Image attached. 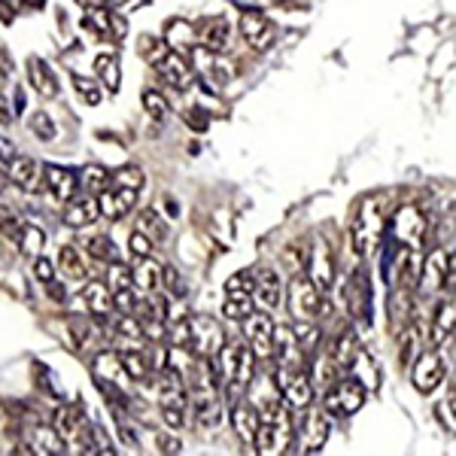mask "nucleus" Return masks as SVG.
Listing matches in <instances>:
<instances>
[{"label": "nucleus", "mask_w": 456, "mask_h": 456, "mask_svg": "<svg viewBox=\"0 0 456 456\" xmlns=\"http://www.w3.org/2000/svg\"><path fill=\"white\" fill-rule=\"evenodd\" d=\"M58 268L64 271V277H68L70 283H86L88 281V265H86L83 253H79L77 247L58 249Z\"/></svg>", "instance_id": "e433bc0d"}, {"label": "nucleus", "mask_w": 456, "mask_h": 456, "mask_svg": "<svg viewBox=\"0 0 456 456\" xmlns=\"http://www.w3.org/2000/svg\"><path fill=\"white\" fill-rule=\"evenodd\" d=\"M347 371H350V378H356L359 384L369 389V395H371V393H378V387H380V371H378L374 359H371L365 350H356V356H353V362H350V369H347Z\"/></svg>", "instance_id": "c9c22d12"}, {"label": "nucleus", "mask_w": 456, "mask_h": 456, "mask_svg": "<svg viewBox=\"0 0 456 456\" xmlns=\"http://www.w3.org/2000/svg\"><path fill=\"white\" fill-rule=\"evenodd\" d=\"M6 176H10L19 189H25V192H37L43 183V165L28 156H12V159H6Z\"/></svg>", "instance_id": "b1692460"}, {"label": "nucleus", "mask_w": 456, "mask_h": 456, "mask_svg": "<svg viewBox=\"0 0 456 456\" xmlns=\"http://www.w3.org/2000/svg\"><path fill=\"white\" fill-rule=\"evenodd\" d=\"M143 110H146V116H150V119L161 122V119L167 116V101H165V94L156 92V88L143 92Z\"/></svg>", "instance_id": "8fccbe9b"}, {"label": "nucleus", "mask_w": 456, "mask_h": 456, "mask_svg": "<svg viewBox=\"0 0 456 456\" xmlns=\"http://www.w3.org/2000/svg\"><path fill=\"white\" fill-rule=\"evenodd\" d=\"M19 247H21V253L25 256H34L37 259V249H43V232L37 225H31V223H25L21 225V234H19Z\"/></svg>", "instance_id": "49530a36"}, {"label": "nucleus", "mask_w": 456, "mask_h": 456, "mask_svg": "<svg viewBox=\"0 0 456 456\" xmlns=\"http://www.w3.org/2000/svg\"><path fill=\"white\" fill-rule=\"evenodd\" d=\"M244 332H247V344L256 353V359H274L277 322L271 320L268 311H253V314H249L244 320Z\"/></svg>", "instance_id": "4468645a"}, {"label": "nucleus", "mask_w": 456, "mask_h": 456, "mask_svg": "<svg viewBox=\"0 0 456 456\" xmlns=\"http://www.w3.org/2000/svg\"><path fill=\"white\" fill-rule=\"evenodd\" d=\"M79 183H83L86 195L98 198L110 186V174H107V167H101V165H88L86 171L79 174Z\"/></svg>", "instance_id": "a19ab883"}, {"label": "nucleus", "mask_w": 456, "mask_h": 456, "mask_svg": "<svg viewBox=\"0 0 456 456\" xmlns=\"http://www.w3.org/2000/svg\"><path fill=\"white\" fill-rule=\"evenodd\" d=\"M389 232H393V240L399 247L420 249L423 240H426V232H429V223H426L420 208H414V204H402V208L393 213Z\"/></svg>", "instance_id": "9d476101"}, {"label": "nucleus", "mask_w": 456, "mask_h": 456, "mask_svg": "<svg viewBox=\"0 0 456 456\" xmlns=\"http://www.w3.org/2000/svg\"><path fill=\"white\" fill-rule=\"evenodd\" d=\"M137 204V189H122V186H107L98 195V208L104 219H122L134 210Z\"/></svg>", "instance_id": "4be33fe9"}, {"label": "nucleus", "mask_w": 456, "mask_h": 456, "mask_svg": "<svg viewBox=\"0 0 456 456\" xmlns=\"http://www.w3.org/2000/svg\"><path fill=\"white\" fill-rule=\"evenodd\" d=\"M420 265H423L420 249H414V247H399V249H395L393 265H389V281H393V289H414L417 292Z\"/></svg>", "instance_id": "dca6fc26"}, {"label": "nucleus", "mask_w": 456, "mask_h": 456, "mask_svg": "<svg viewBox=\"0 0 456 456\" xmlns=\"http://www.w3.org/2000/svg\"><path fill=\"white\" fill-rule=\"evenodd\" d=\"M329 441V414L322 408L307 404L301 411V420H296V451L298 453H320Z\"/></svg>", "instance_id": "1a4fd4ad"}, {"label": "nucleus", "mask_w": 456, "mask_h": 456, "mask_svg": "<svg viewBox=\"0 0 456 456\" xmlns=\"http://www.w3.org/2000/svg\"><path fill=\"white\" fill-rule=\"evenodd\" d=\"M161 274H165V268L152 256H137V265L131 268V281L143 292H156L161 286Z\"/></svg>", "instance_id": "2f4dec72"}, {"label": "nucleus", "mask_w": 456, "mask_h": 456, "mask_svg": "<svg viewBox=\"0 0 456 456\" xmlns=\"http://www.w3.org/2000/svg\"><path fill=\"white\" fill-rule=\"evenodd\" d=\"M83 25L92 31L94 37H125V28L119 31V25H116V19L110 16V10L107 6H98V10H86V21Z\"/></svg>", "instance_id": "4c0bfd02"}, {"label": "nucleus", "mask_w": 456, "mask_h": 456, "mask_svg": "<svg viewBox=\"0 0 456 456\" xmlns=\"http://www.w3.org/2000/svg\"><path fill=\"white\" fill-rule=\"evenodd\" d=\"M152 244H156V240L146 238L143 232H134V234L128 238V249H131L134 256H152Z\"/></svg>", "instance_id": "864d4df0"}, {"label": "nucleus", "mask_w": 456, "mask_h": 456, "mask_svg": "<svg viewBox=\"0 0 456 456\" xmlns=\"http://www.w3.org/2000/svg\"><path fill=\"white\" fill-rule=\"evenodd\" d=\"M34 274L40 283H53L55 281V265L49 259H43V256H37L34 259Z\"/></svg>", "instance_id": "5fc2aeb1"}, {"label": "nucleus", "mask_w": 456, "mask_h": 456, "mask_svg": "<svg viewBox=\"0 0 456 456\" xmlns=\"http://www.w3.org/2000/svg\"><path fill=\"white\" fill-rule=\"evenodd\" d=\"M152 70H156L171 88H176V92H183V88H189L195 83V70H192V64H189V58L174 53V49H167V53L152 64Z\"/></svg>", "instance_id": "f3484780"}, {"label": "nucleus", "mask_w": 456, "mask_h": 456, "mask_svg": "<svg viewBox=\"0 0 456 456\" xmlns=\"http://www.w3.org/2000/svg\"><path fill=\"white\" fill-rule=\"evenodd\" d=\"M283 281H281V274L277 271H271V268H265L259 271V274L253 277V298H256V305L262 307V311H277V307L283 305Z\"/></svg>", "instance_id": "aec40b11"}, {"label": "nucleus", "mask_w": 456, "mask_h": 456, "mask_svg": "<svg viewBox=\"0 0 456 456\" xmlns=\"http://www.w3.org/2000/svg\"><path fill=\"white\" fill-rule=\"evenodd\" d=\"M137 232H143L146 238H152V240H161L165 238V223L159 219L156 210H143L141 216H137Z\"/></svg>", "instance_id": "de8ad7c7"}, {"label": "nucleus", "mask_w": 456, "mask_h": 456, "mask_svg": "<svg viewBox=\"0 0 456 456\" xmlns=\"http://www.w3.org/2000/svg\"><path fill=\"white\" fill-rule=\"evenodd\" d=\"M210 55V64H208V73L213 83L225 86L228 79H234V61H228L223 53H208Z\"/></svg>", "instance_id": "c03bdc74"}, {"label": "nucleus", "mask_w": 456, "mask_h": 456, "mask_svg": "<svg viewBox=\"0 0 456 456\" xmlns=\"http://www.w3.org/2000/svg\"><path fill=\"white\" fill-rule=\"evenodd\" d=\"M326 292L316 286L307 274H298L292 277L289 283V292H286V311H289V316L296 322H316L322 316V311H326Z\"/></svg>", "instance_id": "39448f33"}, {"label": "nucleus", "mask_w": 456, "mask_h": 456, "mask_svg": "<svg viewBox=\"0 0 456 456\" xmlns=\"http://www.w3.org/2000/svg\"><path fill=\"white\" fill-rule=\"evenodd\" d=\"M274 387L292 411H305L307 404H314V380L307 365H277Z\"/></svg>", "instance_id": "0eeeda50"}, {"label": "nucleus", "mask_w": 456, "mask_h": 456, "mask_svg": "<svg viewBox=\"0 0 456 456\" xmlns=\"http://www.w3.org/2000/svg\"><path fill=\"white\" fill-rule=\"evenodd\" d=\"M165 43L180 55H189L198 49V34H195V25L186 19H174L165 25Z\"/></svg>", "instance_id": "cd10ccee"}, {"label": "nucleus", "mask_w": 456, "mask_h": 456, "mask_svg": "<svg viewBox=\"0 0 456 456\" xmlns=\"http://www.w3.org/2000/svg\"><path fill=\"white\" fill-rule=\"evenodd\" d=\"M436 420L444 426L447 432H453L456 436V393L444 395V399L436 404Z\"/></svg>", "instance_id": "09e8293b"}, {"label": "nucleus", "mask_w": 456, "mask_h": 456, "mask_svg": "<svg viewBox=\"0 0 456 456\" xmlns=\"http://www.w3.org/2000/svg\"><path fill=\"white\" fill-rule=\"evenodd\" d=\"M94 73H98L101 86H104L107 94H116L122 86V64H119V55L116 53H104L94 58Z\"/></svg>", "instance_id": "473e14b6"}, {"label": "nucleus", "mask_w": 456, "mask_h": 456, "mask_svg": "<svg viewBox=\"0 0 456 456\" xmlns=\"http://www.w3.org/2000/svg\"><path fill=\"white\" fill-rule=\"evenodd\" d=\"M31 128H34V134L40 137V141H53V137H55V122L49 119L46 113H34L31 116Z\"/></svg>", "instance_id": "603ef678"}, {"label": "nucleus", "mask_w": 456, "mask_h": 456, "mask_svg": "<svg viewBox=\"0 0 456 456\" xmlns=\"http://www.w3.org/2000/svg\"><path fill=\"white\" fill-rule=\"evenodd\" d=\"M444 359H441L438 350H423L417 353V359L411 362V384H414L417 393L429 395L444 384Z\"/></svg>", "instance_id": "9b49d317"}, {"label": "nucleus", "mask_w": 456, "mask_h": 456, "mask_svg": "<svg viewBox=\"0 0 456 456\" xmlns=\"http://www.w3.org/2000/svg\"><path fill=\"white\" fill-rule=\"evenodd\" d=\"M28 83L40 98H58V92H61V86H58L55 79V70L49 68V61H43V58H28Z\"/></svg>", "instance_id": "a878e982"}, {"label": "nucleus", "mask_w": 456, "mask_h": 456, "mask_svg": "<svg viewBox=\"0 0 456 456\" xmlns=\"http://www.w3.org/2000/svg\"><path fill=\"white\" fill-rule=\"evenodd\" d=\"M232 426H234V432H238V438L253 447L256 432H259V408L247 399H234L232 402Z\"/></svg>", "instance_id": "393cba45"}, {"label": "nucleus", "mask_w": 456, "mask_h": 456, "mask_svg": "<svg viewBox=\"0 0 456 456\" xmlns=\"http://www.w3.org/2000/svg\"><path fill=\"white\" fill-rule=\"evenodd\" d=\"M296 441V420H292V408L281 395L259 404V432H256L253 451L259 456H281L292 451Z\"/></svg>", "instance_id": "f257e3e1"}, {"label": "nucleus", "mask_w": 456, "mask_h": 456, "mask_svg": "<svg viewBox=\"0 0 456 456\" xmlns=\"http://www.w3.org/2000/svg\"><path fill=\"white\" fill-rule=\"evenodd\" d=\"M447 268H451V253L447 249H432L423 256L420 281H417V296L436 298L447 283Z\"/></svg>", "instance_id": "f8f14e48"}, {"label": "nucleus", "mask_w": 456, "mask_h": 456, "mask_svg": "<svg viewBox=\"0 0 456 456\" xmlns=\"http://www.w3.org/2000/svg\"><path fill=\"white\" fill-rule=\"evenodd\" d=\"M10 119H12L10 107H6V101H4V98H0V122H4V125H6V122H10Z\"/></svg>", "instance_id": "4d7b16f0"}, {"label": "nucleus", "mask_w": 456, "mask_h": 456, "mask_svg": "<svg viewBox=\"0 0 456 456\" xmlns=\"http://www.w3.org/2000/svg\"><path fill=\"white\" fill-rule=\"evenodd\" d=\"M88 253H92V259L98 262H116V253H113V244H110L107 238H92L88 240Z\"/></svg>", "instance_id": "3c124183"}, {"label": "nucleus", "mask_w": 456, "mask_h": 456, "mask_svg": "<svg viewBox=\"0 0 456 456\" xmlns=\"http://www.w3.org/2000/svg\"><path fill=\"white\" fill-rule=\"evenodd\" d=\"M159 411L161 420L167 429H183L189 420V387L183 380V374H176L171 369L161 371L159 378Z\"/></svg>", "instance_id": "20e7f679"}, {"label": "nucleus", "mask_w": 456, "mask_h": 456, "mask_svg": "<svg viewBox=\"0 0 456 456\" xmlns=\"http://www.w3.org/2000/svg\"><path fill=\"white\" fill-rule=\"evenodd\" d=\"M307 277H311L322 292H329L335 286V256L322 238H316L311 244V253H307Z\"/></svg>", "instance_id": "a211bd4d"}, {"label": "nucleus", "mask_w": 456, "mask_h": 456, "mask_svg": "<svg viewBox=\"0 0 456 456\" xmlns=\"http://www.w3.org/2000/svg\"><path fill=\"white\" fill-rule=\"evenodd\" d=\"M128 371H125L122 365V356L119 350H104L98 353V359H94V384L98 387H125L128 384Z\"/></svg>", "instance_id": "5701e85b"}, {"label": "nucleus", "mask_w": 456, "mask_h": 456, "mask_svg": "<svg viewBox=\"0 0 456 456\" xmlns=\"http://www.w3.org/2000/svg\"><path fill=\"white\" fill-rule=\"evenodd\" d=\"M189 322V350L195 353L198 359H213L225 344V332L219 326V320H213L208 314H195L186 316Z\"/></svg>", "instance_id": "6e6552de"}, {"label": "nucleus", "mask_w": 456, "mask_h": 456, "mask_svg": "<svg viewBox=\"0 0 456 456\" xmlns=\"http://www.w3.org/2000/svg\"><path fill=\"white\" fill-rule=\"evenodd\" d=\"M253 311H256L253 292H244V289H225V301H223V316H225V320L244 322Z\"/></svg>", "instance_id": "f704fd0d"}, {"label": "nucleus", "mask_w": 456, "mask_h": 456, "mask_svg": "<svg viewBox=\"0 0 456 456\" xmlns=\"http://www.w3.org/2000/svg\"><path fill=\"white\" fill-rule=\"evenodd\" d=\"M31 453H64V438L55 426H37L31 436Z\"/></svg>", "instance_id": "58836bf2"}, {"label": "nucleus", "mask_w": 456, "mask_h": 456, "mask_svg": "<svg viewBox=\"0 0 456 456\" xmlns=\"http://www.w3.org/2000/svg\"><path fill=\"white\" fill-rule=\"evenodd\" d=\"M21 4H28V6H43V0H21Z\"/></svg>", "instance_id": "bf43d9fd"}, {"label": "nucleus", "mask_w": 456, "mask_h": 456, "mask_svg": "<svg viewBox=\"0 0 456 456\" xmlns=\"http://www.w3.org/2000/svg\"><path fill=\"white\" fill-rule=\"evenodd\" d=\"M195 34H198V49H201V53H225L228 40H232V28L219 16L201 19L195 25Z\"/></svg>", "instance_id": "6ab92c4d"}, {"label": "nucleus", "mask_w": 456, "mask_h": 456, "mask_svg": "<svg viewBox=\"0 0 456 456\" xmlns=\"http://www.w3.org/2000/svg\"><path fill=\"white\" fill-rule=\"evenodd\" d=\"M137 49H141L143 61H146V64H150V68H152V64H156L159 58L165 55V53H167V49H171V46H167V43H165V37H150V34H143L141 40H137Z\"/></svg>", "instance_id": "37998d69"}, {"label": "nucleus", "mask_w": 456, "mask_h": 456, "mask_svg": "<svg viewBox=\"0 0 456 456\" xmlns=\"http://www.w3.org/2000/svg\"><path fill=\"white\" fill-rule=\"evenodd\" d=\"M344 298H347V314L353 322L359 326H369L371 320V283H369V274L362 268H356L350 274L347 286H344Z\"/></svg>", "instance_id": "2eb2a0df"}, {"label": "nucleus", "mask_w": 456, "mask_h": 456, "mask_svg": "<svg viewBox=\"0 0 456 456\" xmlns=\"http://www.w3.org/2000/svg\"><path fill=\"white\" fill-rule=\"evenodd\" d=\"M365 399H369V389L359 384L356 378H338L326 387V395H322V411L329 417H353L362 411Z\"/></svg>", "instance_id": "423d86ee"}, {"label": "nucleus", "mask_w": 456, "mask_h": 456, "mask_svg": "<svg viewBox=\"0 0 456 456\" xmlns=\"http://www.w3.org/2000/svg\"><path fill=\"white\" fill-rule=\"evenodd\" d=\"M387 238V201L380 195H369L359 201L353 213L350 240L359 256H374Z\"/></svg>", "instance_id": "7ed1b4c3"}, {"label": "nucleus", "mask_w": 456, "mask_h": 456, "mask_svg": "<svg viewBox=\"0 0 456 456\" xmlns=\"http://www.w3.org/2000/svg\"><path fill=\"white\" fill-rule=\"evenodd\" d=\"M79 6H86V10H98V6H107V0H79Z\"/></svg>", "instance_id": "13d9d810"}, {"label": "nucleus", "mask_w": 456, "mask_h": 456, "mask_svg": "<svg viewBox=\"0 0 456 456\" xmlns=\"http://www.w3.org/2000/svg\"><path fill=\"white\" fill-rule=\"evenodd\" d=\"M73 88H77V94L83 98V104L88 107H98L104 104V86H101V79H92V77H73Z\"/></svg>", "instance_id": "ea45409f"}, {"label": "nucleus", "mask_w": 456, "mask_h": 456, "mask_svg": "<svg viewBox=\"0 0 456 456\" xmlns=\"http://www.w3.org/2000/svg\"><path fill=\"white\" fill-rule=\"evenodd\" d=\"M453 332H456V298H441L436 307V316H432L429 341L438 347V344H444Z\"/></svg>", "instance_id": "c756f323"}, {"label": "nucleus", "mask_w": 456, "mask_h": 456, "mask_svg": "<svg viewBox=\"0 0 456 456\" xmlns=\"http://www.w3.org/2000/svg\"><path fill=\"white\" fill-rule=\"evenodd\" d=\"M156 441H159V453H180V451H183L180 438H176V436H167V432H161V436H159Z\"/></svg>", "instance_id": "6e6d98bb"}, {"label": "nucleus", "mask_w": 456, "mask_h": 456, "mask_svg": "<svg viewBox=\"0 0 456 456\" xmlns=\"http://www.w3.org/2000/svg\"><path fill=\"white\" fill-rule=\"evenodd\" d=\"M256 362H259V359H256L253 347L247 344V338L244 341L223 344V350L213 356V369H216L219 384L232 395V402L240 399V393L256 380Z\"/></svg>", "instance_id": "f03ea898"}, {"label": "nucleus", "mask_w": 456, "mask_h": 456, "mask_svg": "<svg viewBox=\"0 0 456 456\" xmlns=\"http://www.w3.org/2000/svg\"><path fill=\"white\" fill-rule=\"evenodd\" d=\"M70 332H73V344L79 350L83 347H92L98 341V322H86V320H70Z\"/></svg>", "instance_id": "a18cd8bd"}, {"label": "nucleus", "mask_w": 456, "mask_h": 456, "mask_svg": "<svg viewBox=\"0 0 456 456\" xmlns=\"http://www.w3.org/2000/svg\"><path fill=\"white\" fill-rule=\"evenodd\" d=\"M238 31H240V37H244L247 46L256 49V53H265V49H271V46H274V40H277V25L268 16H265V12H259V10L240 12Z\"/></svg>", "instance_id": "ddd939ff"}, {"label": "nucleus", "mask_w": 456, "mask_h": 456, "mask_svg": "<svg viewBox=\"0 0 456 456\" xmlns=\"http://www.w3.org/2000/svg\"><path fill=\"white\" fill-rule=\"evenodd\" d=\"M43 186L46 192L55 198V201L68 204L79 189V174H73L70 167H61V165H49L43 167Z\"/></svg>", "instance_id": "412c9836"}, {"label": "nucleus", "mask_w": 456, "mask_h": 456, "mask_svg": "<svg viewBox=\"0 0 456 456\" xmlns=\"http://www.w3.org/2000/svg\"><path fill=\"white\" fill-rule=\"evenodd\" d=\"M98 216H101V208H98V198L94 195L70 198V201L64 204V225L68 228H86Z\"/></svg>", "instance_id": "bb28decb"}, {"label": "nucleus", "mask_w": 456, "mask_h": 456, "mask_svg": "<svg viewBox=\"0 0 456 456\" xmlns=\"http://www.w3.org/2000/svg\"><path fill=\"white\" fill-rule=\"evenodd\" d=\"M83 301H86V311L92 314V316H101V320L116 311L113 289H110L107 283H101V281H86V286H83Z\"/></svg>", "instance_id": "c85d7f7f"}, {"label": "nucleus", "mask_w": 456, "mask_h": 456, "mask_svg": "<svg viewBox=\"0 0 456 456\" xmlns=\"http://www.w3.org/2000/svg\"><path fill=\"white\" fill-rule=\"evenodd\" d=\"M86 417H83V411L77 408V404H64V408H58L55 411V429L61 432V438L64 441H77L79 436H83V429H86Z\"/></svg>", "instance_id": "72a5a7b5"}, {"label": "nucleus", "mask_w": 456, "mask_h": 456, "mask_svg": "<svg viewBox=\"0 0 456 456\" xmlns=\"http://www.w3.org/2000/svg\"><path fill=\"white\" fill-rule=\"evenodd\" d=\"M143 171L137 165H125L119 167L116 174H110V186H122V189H137L141 192V186H143Z\"/></svg>", "instance_id": "79ce46f5"}, {"label": "nucleus", "mask_w": 456, "mask_h": 456, "mask_svg": "<svg viewBox=\"0 0 456 456\" xmlns=\"http://www.w3.org/2000/svg\"><path fill=\"white\" fill-rule=\"evenodd\" d=\"M356 350H359L356 335H353L350 329H344V332H338L332 341H329L326 356L332 359V365H335L338 371H347L350 362H353V356H356Z\"/></svg>", "instance_id": "7c9ffc66"}]
</instances>
